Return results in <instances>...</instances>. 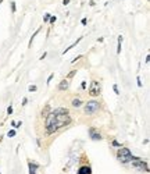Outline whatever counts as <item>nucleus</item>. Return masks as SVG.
Wrapping results in <instances>:
<instances>
[{
	"label": "nucleus",
	"mask_w": 150,
	"mask_h": 174,
	"mask_svg": "<svg viewBox=\"0 0 150 174\" xmlns=\"http://www.w3.org/2000/svg\"><path fill=\"white\" fill-rule=\"evenodd\" d=\"M117 160L120 162L121 164H129V162L132 160H136L139 156H135L134 153L131 152L129 148H127V146H121V148L117 149Z\"/></svg>",
	"instance_id": "1"
},
{
	"label": "nucleus",
	"mask_w": 150,
	"mask_h": 174,
	"mask_svg": "<svg viewBox=\"0 0 150 174\" xmlns=\"http://www.w3.org/2000/svg\"><path fill=\"white\" fill-rule=\"evenodd\" d=\"M45 130H46V135H53L57 131V125H56V114L54 112H50L49 114L45 117Z\"/></svg>",
	"instance_id": "2"
},
{
	"label": "nucleus",
	"mask_w": 150,
	"mask_h": 174,
	"mask_svg": "<svg viewBox=\"0 0 150 174\" xmlns=\"http://www.w3.org/2000/svg\"><path fill=\"white\" fill-rule=\"evenodd\" d=\"M100 102L96 100V99H92V100H88L85 103V107H83V113L88 116H92L95 114L96 112H99V109H100Z\"/></svg>",
	"instance_id": "3"
},
{
	"label": "nucleus",
	"mask_w": 150,
	"mask_h": 174,
	"mask_svg": "<svg viewBox=\"0 0 150 174\" xmlns=\"http://www.w3.org/2000/svg\"><path fill=\"white\" fill-rule=\"evenodd\" d=\"M54 114H56V113H54ZM71 123H73V118H71L70 114H56V125H57V130L67 127V125H70Z\"/></svg>",
	"instance_id": "4"
},
{
	"label": "nucleus",
	"mask_w": 150,
	"mask_h": 174,
	"mask_svg": "<svg viewBox=\"0 0 150 174\" xmlns=\"http://www.w3.org/2000/svg\"><path fill=\"white\" fill-rule=\"evenodd\" d=\"M129 164L134 169L139 170V172H142V173H149V163L146 160H143L142 157H138L136 160L129 162Z\"/></svg>",
	"instance_id": "5"
},
{
	"label": "nucleus",
	"mask_w": 150,
	"mask_h": 174,
	"mask_svg": "<svg viewBox=\"0 0 150 174\" xmlns=\"http://www.w3.org/2000/svg\"><path fill=\"white\" fill-rule=\"evenodd\" d=\"M88 94H89V96H92V98L100 96V94H101V85H100V82H99V81H96V80L92 81L91 85H89Z\"/></svg>",
	"instance_id": "6"
},
{
	"label": "nucleus",
	"mask_w": 150,
	"mask_h": 174,
	"mask_svg": "<svg viewBox=\"0 0 150 174\" xmlns=\"http://www.w3.org/2000/svg\"><path fill=\"white\" fill-rule=\"evenodd\" d=\"M88 135L92 141H96V142H99V141L103 139V137H101V134L99 133V130H96V128H93V127H91L88 130Z\"/></svg>",
	"instance_id": "7"
},
{
	"label": "nucleus",
	"mask_w": 150,
	"mask_h": 174,
	"mask_svg": "<svg viewBox=\"0 0 150 174\" xmlns=\"http://www.w3.org/2000/svg\"><path fill=\"white\" fill-rule=\"evenodd\" d=\"M77 174H92V166L89 163L88 164H82V166H79Z\"/></svg>",
	"instance_id": "8"
},
{
	"label": "nucleus",
	"mask_w": 150,
	"mask_h": 174,
	"mask_svg": "<svg viewBox=\"0 0 150 174\" xmlns=\"http://www.w3.org/2000/svg\"><path fill=\"white\" fill-rule=\"evenodd\" d=\"M68 88H70V82H68V80H63L59 84V86H57L59 91H67Z\"/></svg>",
	"instance_id": "9"
},
{
	"label": "nucleus",
	"mask_w": 150,
	"mask_h": 174,
	"mask_svg": "<svg viewBox=\"0 0 150 174\" xmlns=\"http://www.w3.org/2000/svg\"><path fill=\"white\" fill-rule=\"evenodd\" d=\"M82 104H83V102L81 98H74L73 100H71V106L75 107V109H77V107H81Z\"/></svg>",
	"instance_id": "10"
},
{
	"label": "nucleus",
	"mask_w": 150,
	"mask_h": 174,
	"mask_svg": "<svg viewBox=\"0 0 150 174\" xmlns=\"http://www.w3.org/2000/svg\"><path fill=\"white\" fill-rule=\"evenodd\" d=\"M39 163H36V162H34V160H28V169L29 170H38L39 169Z\"/></svg>",
	"instance_id": "11"
},
{
	"label": "nucleus",
	"mask_w": 150,
	"mask_h": 174,
	"mask_svg": "<svg viewBox=\"0 0 150 174\" xmlns=\"http://www.w3.org/2000/svg\"><path fill=\"white\" fill-rule=\"evenodd\" d=\"M81 41H82V36H81V38H78V39H77V41H75V42H74V43H71V45H70V46H68V47H67V49H65V50H64V52H63V55H65V53H67V52H68V50H71V49H73V47H75V46H77V45H78V43H79V42H81Z\"/></svg>",
	"instance_id": "12"
},
{
	"label": "nucleus",
	"mask_w": 150,
	"mask_h": 174,
	"mask_svg": "<svg viewBox=\"0 0 150 174\" xmlns=\"http://www.w3.org/2000/svg\"><path fill=\"white\" fill-rule=\"evenodd\" d=\"M50 112H52V110H50V104H46V106H45V110H42V116L46 117Z\"/></svg>",
	"instance_id": "13"
},
{
	"label": "nucleus",
	"mask_w": 150,
	"mask_h": 174,
	"mask_svg": "<svg viewBox=\"0 0 150 174\" xmlns=\"http://www.w3.org/2000/svg\"><path fill=\"white\" fill-rule=\"evenodd\" d=\"M121 46H122V36L121 35H120L118 36V45H117V53H121Z\"/></svg>",
	"instance_id": "14"
},
{
	"label": "nucleus",
	"mask_w": 150,
	"mask_h": 174,
	"mask_svg": "<svg viewBox=\"0 0 150 174\" xmlns=\"http://www.w3.org/2000/svg\"><path fill=\"white\" fill-rule=\"evenodd\" d=\"M40 29H42V28L36 29V31H35V34H34V35H32V36H31V41H29V46H32V42H34V39H35V38H36V35L39 34V31H40Z\"/></svg>",
	"instance_id": "15"
},
{
	"label": "nucleus",
	"mask_w": 150,
	"mask_h": 174,
	"mask_svg": "<svg viewBox=\"0 0 150 174\" xmlns=\"http://www.w3.org/2000/svg\"><path fill=\"white\" fill-rule=\"evenodd\" d=\"M111 145L114 146V148H121L122 143H121V142H118V141H115V139H113V141H111Z\"/></svg>",
	"instance_id": "16"
},
{
	"label": "nucleus",
	"mask_w": 150,
	"mask_h": 174,
	"mask_svg": "<svg viewBox=\"0 0 150 174\" xmlns=\"http://www.w3.org/2000/svg\"><path fill=\"white\" fill-rule=\"evenodd\" d=\"M75 74H77V70H73V71H70L65 80H71V78H73V77H75Z\"/></svg>",
	"instance_id": "17"
},
{
	"label": "nucleus",
	"mask_w": 150,
	"mask_h": 174,
	"mask_svg": "<svg viewBox=\"0 0 150 174\" xmlns=\"http://www.w3.org/2000/svg\"><path fill=\"white\" fill-rule=\"evenodd\" d=\"M16 134H17L16 130H10V131L7 133V137H8V138H13V137H16Z\"/></svg>",
	"instance_id": "18"
},
{
	"label": "nucleus",
	"mask_w": 150,
	"mask_h": 174,
	"mask_svg": "<svg viewBox=\"0 0 150 174\" xmlns=\"http://www.w3.org/2000/svg\"><path fill=\"white\" fill-rule=\"evenodd\" d=\"M49 21H50V24H54L56 21H57V17H56V16H50V18H49Z\"/></svg>",
	"instance_id": "19"
},
{
	"label": "nucleus",
	"mask_w": 150,
	"mask_h": 174,
	"mask_svg": "<svg viewBox=\"0 0 150 174\" xmlns=\"http://www.w3.org/2000/svg\"><path fill=\"white\" fill-rule=\"evenodd\" d=\"M49 18H50V14L46 13V14L43 16V22H47V21H49Z\"/></svg>",
	"instance_id": "20"
},
{
	"label": "nucleus",
	"mask_w": 150,
	"mask_h": 174,
	"mask_svg": "<svg viewBox=\"0 0 150 174\" xmlns=\"http://www.w3.org/2000/svg\"><path fill=\"white\" fill-rule=\"evenodd\" d=\"M28 89H29V92H36V89H38V88H36V85H31Z\"/></svg>",
	"instance_id": "21"
},
{
	"label": "nucleus",
	"mask_w": 150,
	"mask_h": 174,
	"mask_svg": "<svg viewBox=\"0 0 150 174\" xmlns=\"http://www.w3.org/2000/svg\"><path fill=\"white\" fill-rule=\"evenodd\" d=\"M16 10H17V7H16V2H11V11H13V13H16Z\"/></svg>",
	"instance_id": "22"
},
{
	"label": "nucleus",
	"mask_w": 150,
	"mask_h": 174,
	"mask_svg": "<svg viewBox=\"0 0 150 174\" xmlns=\"http://www.w3.org/2000/svg\"><path fill=\"white\" fill-rule=\"evenodd\" d=\"M53 77H54V74H50V75H49V78H47V81H46V84H47V85H49V84H50V82H52V80H53Z\"/></svg>",
	"instance_id": "23"
},
{
	"label": "nucleus",
	"mask_w": 150,
	"mask_h": 174,
	"mask_svg": "<svg viewBox=\"0 0 150 174\" xmlns=\"http://www.w3.org/2000/svg\"><path fill=\"white\" fill-rule=\"evenodd\" d=\"M136 84H138V86H143V85H142V80H140V77H136Z\"/></svg>",
	"instance_id": "24"
},
{
	"label": "nucleus",
	"mask_w": 150,
	"mask_h": 174,
	"mask_svg": "<svg viewBox=\"0 0 150 174\" xmlns=\"http://www.w3.org/2000/svg\"><path fill=\"white\" fill-rule=\"evenodd\" d=\"M86 86H88L86 81H82V82H81V88H82V89H86Z\"/></svg>",
	"instance_id": "25"
},
{
	"label": "nucleus",
	"mask_w": 150,
	"mask_h": 174,
	"mask_svg": "<svg viewBox=\"0 0 150 174\" xmlns=\"http://www.w3.org/2000/svg\"><path fill=\"white\" fill-rule=\"evenodd\" d=\"M113 89H114V92H115V95H120V91H118V86H117V85H114V86H113Z\"/></svg>",
	"instance_id": "26"
},
{
	"label": "nucleus",
	"mask_w": 150,
	"mask_h": 174,
	"mask_svg": "<svg viewBox=\"0 0 150 174\" xmlns=\"http://www.w3.org/2000/svg\"><path fill=\"white\" fill-rule=\"evenodd\" d=\"M21 125H22V121H18V123H16V127L14 128H16V130L17 128H21Z\"/></svg>",
	"instance_id": "27"
},
{
	"label": "nucleus",
	"mask_w": 150,
	"mask_h": 174,
	"mask_svg": "<svg viewBox=\"0 0 150 174\" xmlns=\"http://www.w3.org/2000/svg\"><path fill=\"white\" fill-rule=\"evenodd\" d=\"M81 57H82V56H77V57H75L74 60H73V61H71V63H73V64H75V63H77L78 61V60H79Z\"/></svg>",
	"instance_id": "28"
},
{
	"label": "nucleus",
	"mask_w": 150,
	"mask_h": 174,
	"mask_svg": "<svg viewBox=\"0 0 150 174\" xmlns=\"http://www.w3.org/2000/svg\"><path fill=\"white\" fill-rule=\"evenodd\" d=\"M7 113H8V114H13V107H11V106L7 107Z\"/></svg>",
	"instance_id": "29"
},
{
	"label": "nucleus",
	"mask_w": 150,
	"mask_h": 174,
	"mask_svg": "<svg viewBox=\"0 0 150 174\" xmlns=\"http://www.w3.org/2000/svg\"><path fill=\"white\" fill-rule=\"evenodd\" d=\"M26 103H28V99H26V98H24V99H22V106H25Z\"/></svg>",
	"instance_id": "30"
},
{
	"label": "nucleus",
	"mask_w": 150,
	"mask_h": 174,
	"mask_svg": "<svg viewBox=\"0 0 150 174\" xmlns=\"http://www.w3.org/2000/svg\"><path fill=\"white\" fill-rule=\"evenodd\" d=\"M86 22H88L86 18H82V21H81V24H82V25H86Z\"/></svg>",
	"instance_id": "31"
},
{
	"label": "nucleus",
	"mask_w": 150,
	"mask_h": 174,
	"mask_svg": "<svg viewBox=\"0 0 150 174\" xmlns=\"http://www.w3.org/2000/svg\"><path fill=\"white\" fill-rule=\"evenodd\" d=\"M46 56H47V53H43V55H42L40 57H39V60H43L45 57H46Z\"/></svg>",
	"instance_id": "32"
},
{
	"label": "nucleus",
	"mask_w": 150,
	"mask_h": 174,
	"mask_svg": "<svg viewBox=\"0 0 150 174\" xmlns=\"http://www.w3.org/2000/svg\"><path fill=\"white\" fill-rule=\"evenodd\" d=\"M29 174H38V170H29Z\"/></svg>",
	"instance_id": "33"
},
{
	"label": "nucleus",
	"mask_w": 150,
	"mask_h": 174,
	"mask_svg": "<svg viewBox=\"0 0 150 174\" xmlns=\"http://www.w3.org/2000/svg\"><path fill=\"white\" fill-rule=\"evenodd\" d=\"M145 61H146V64H148V63L150 61V56L148 55V56H146V59H145Z\"/></svg>",
	"instance_id": "34"
},
{
	"label": "nucleus",
	"mask_w": 150,
	"mask_h": 174,
	"mask_svg": "<svg viewBox=\"0 0 150 174\" xmlns=\"http://www.w3.org/2000/svg\"><path fill=\"white\" fill-rule=\"evenodd\" d=\"M68 3H70V0H63V4H64V6H67Z\"/></svg>",
	"instance_id": "35"
},
{
	"label": "nucleus",
	"mask_w": 150,
	"mask_h": 174,
	"mask_svg": "<svg viewBox=\"0 0 150 174\" xmlns=\"http://www.w3.org/2000/svg\"><path fill=\"white\" fill-rule=\"evenodd\" d=\"M2 3H3V0H0V4H2Z\"/></svg>",
	"instance_id": "36"
},
{
	"label": "nucleus",
	"mask_w": 150,
	"mask_h": 174,
	"mask_svg": "<svg viewBox=\"0 0 150 174\" xmlns=\"http://www.w3.org/2000/svg\"><path fill=\"white\" fill-rule=\"evenodd\" d=\"M0 174H2V173H0Z\"/></svg>",
	"instance_id": "37"
}]
</instances>
